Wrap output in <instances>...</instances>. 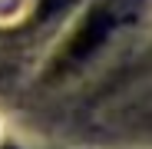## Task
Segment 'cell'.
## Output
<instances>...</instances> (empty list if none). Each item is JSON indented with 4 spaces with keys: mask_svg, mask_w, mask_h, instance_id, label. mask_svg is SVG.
<instances>
[{
    "mask_svg": "<svg viewBox=\"0 0 152 149\" xmlns=\"http://www.w3.org/2000/svg\"><path fill=\"white\" fill-rule=\"evenodd\" d=\"M132 10H136V0H103L99 7H93L80 20V27L73 30V37L63 43L53 70H50V76H60V73H69L76 66H83L96 50L106 43V37L119 27V23H126L132 17Z\"/></svg>",
    "mask_w": 152,
    "mask_h": 149,
    "instance_id": "obj_1",
    "label": "cell"
}]
</instances>
